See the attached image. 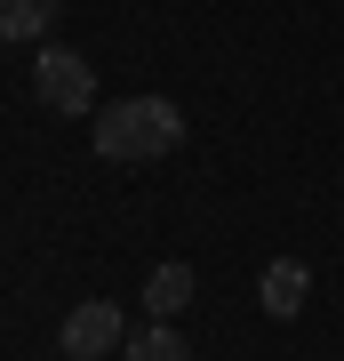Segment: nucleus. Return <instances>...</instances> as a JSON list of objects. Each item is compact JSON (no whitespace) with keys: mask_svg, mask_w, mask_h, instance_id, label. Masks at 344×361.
I'll list each match as a JSON object with an SVG mask.
<instances>
[{"mask_svg":"<svg viewBox=\"0 0 344 361\" xmlns=\"http://www.w3.org/2000/svg\"><path fill=\"white\" fill-rule=\"evenodd\" d=\"M120 361H192V345H184L177 322H144V329H128Z\"/></svg>","mask_w":344,"mask_h":361,"instance_id":"obj_6","label":"nucleus"},{"mask_svg":"<svg viewBox=\"0 0 344 361\" xmlns=\"http://www.w3.org/2000/svg\"><path fill=\"white\" fill-rule=\"evenodd\" d=\"M305 297H312L305 257H272L265 273H256V305H265L272 322H296V313H305Z\"/></svg>","mask_w":344,"mask_h":361,"instance_id":"obj_4","label":"nucleus"},{"mask_svg":"<svg viewBox=\"0 0 344 361\" xmlns=\"http://www.w3.org/2000/svg\"><path fill=\"white\" fill-rule=\"evenodd\" d=\"M89 145L96 161H160L184 145V104L177 97H120V104H96L89 113Z\"/></svg>","mask_w":344,"mask_h":361,"instance_id":"obj_1","label":"nucleus"},{"mask_svg":"<svg viewBox=\"0 0 344 361\" xmlns=\"http://www.w3.org/2000/svg\"><path fill=\"white\" fill-rule=\"evenodd\" d=\"M32 97L49 104V113H64V121H89V113H96V73H89V56L64 49V40H49V49L32 56Z\"/></svg>","mask_w":344,"mask_h":361,"instance_id":"obj_2","label":"nucleus"},{"mask_svg":"<svg viewBox=\"0 0 344 361\" xmlns=\"http://www.w3.org/2000/svg\"><path fill=\"white\" fill-rule=\"evenodd\" d=\"M184 305H192V265L184 257L144 273V313H153V322H168V313H184Z\"/></svg>","mask_w":344,"mask_h":361,"instance_id":"obj_5","label":"nucleus"},{"mask_svg":"<svg viewBox=\"0 0 344 361\" xmlns=\"http://www.w3.org/2000/svg\"><path fill=\"white\" fill-rule=\"evenodd\" d=\"M56 345H64V361H104L113 345H128V313L113 305V297H89V305L64 313Z\"/></svg>","mask_w":344,"mask_h":361,"instance_id":"obj_3","label":"nucleus"},{"mask_svg":"<svg viewBox=\"0 0 344 361\" xmlns=\"http://www.w3.org/2000/svg\"><path fill=\"white\" fill-rule=\"evenodd\" d=\"M64 0H0V40H49Z\"/></svg>","mask_w":344,"mask_h":361,"instance_id":"obj_7","label":"nucleus"}]
</instances>
